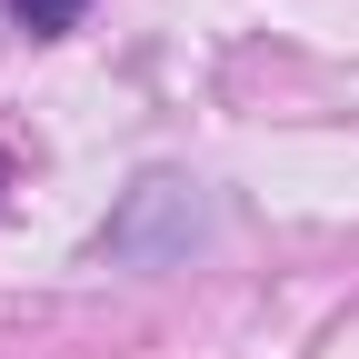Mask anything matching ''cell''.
<instances>
[{
    "instance_id": "7a4b0ae2",
    "label": "cell",
    "mask_w": 359,
    "mask_h": 359,
    "mask_svg": "<svg viewBox=\"0 0 359 359\" xmlns=\"http://www.w3.org/2000/svg\"><path fill=\"white\" fill-rule=\"evenodd\" d=\"M11 20H20L30 40H60V30H80V20H90V0H11Z\"/></svg>"
},
{
    "instance_id": "6da1fadb",
    "label": "cell",
    "mask_w": 359,
    "mask_h": 359,
    "mask_svg": "<svg viewBox=\"0 0 359 359\" xmlns=\"http://www.w3.org/2000/svg\"><path fill=\"white\" fill-rule=\"evenodd\" d=\"M200 240H210V190L180 180V170H150V180L120 190L110 230H100V259H120V269H180Z\"/></svg>"
}]
</instances>
